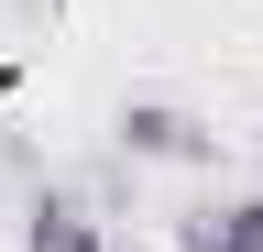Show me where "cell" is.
Instances as JSON below:
<instances>
[{
  "mask_svg": "<svg viewBox=\"0 0 263 252\" xmlns=\"http://www.w3.org/2000/svg\"><path fill=\"white\" fill-rule=\"evenodd\" d=\"M22 252H110V219L77 186H33L22 198Z\"/></svg>",
  "mask_w": 263,
  "mask_h": 252,
  "instance_id": "7a4b0ae2",
  "label": "cell"
},
{
  "mask_svg": "<svg viewBox=\"0 0 263 252\" xmlns=\"http://www.w3.org/2000/svg\"><path fill=\"white\" fill-rule=\"evenodd\" d=\"M176 252H263V198H209L176 219Z\"/></svg>",
  "mask_w": 263,
  "mask_h": 252,
  "instance_id": "3957f363",
  "label": "cell"
},
{
  "mask_svg": "<svg viewBox=\"0 0 263 252\" xmlns=\"http://www.w3.org/2000/svg\"><path fill=\"white\" fill-rule=\"evenodd\" d=\"M110 143L132 153V165H209V153H219V132L197 110H176V99H121Z\"/></svg>",
  "mask_w": 263,
  "mask_h": 252,
  "instance_id": "6da1fadb",
  "label": "cell"
}]
</instances>
